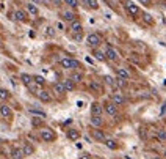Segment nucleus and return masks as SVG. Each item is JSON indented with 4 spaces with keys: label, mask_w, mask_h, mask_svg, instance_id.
<instances>
[{
    "label": "nucleus",
    "mask_w": 166,
    "mask_h": 159,
    "mask_svg": "<svg viewBox=\"0 0 166 159\" xmlns=\"http://www.w3.org/2000/svg\"><path fill=\"white\" fill-rule=\"evenodd\" d=\"M39 135L44 142H55L57 140V134H55V131L50 128H42L39 131Z\"/></svg>",
    "instance_id": "nucleus-1"
},
{
    "label": "nucleus",
    "mask_w": 166,
    "mask_h": 159,
    "mask_svg": "<svg viewBox=\"0 0 166 159\" xmlns=\"http://www.w3.org/2000/svg\"><path fill=\"white\" fill-rule=\"evenodd\" d=\"M100 43H102V38L99 36L97 33H90L86 36V44L90 47H97Z\"/></svg>",
    "instance_id": "nucleus-2"
},
{
    "label": "nucleus",
    "mask_w": 166,
    "mask_h": 159,
    "mask_svg": "<svg viewBox=\"0 0 166 159\" xmlns=\"http://www.w3.org/2000/svg\"><path fill=\"white\" fill-rule=\"evenodd\" d=\"M105 57H107L108 60H111V62H118V60H119V52L116 51L114 47L108 46L107 51H105Z\"/></svg>",
    "instance_id": "nucleus-3"
},
{
    "label": "nucleus",
    "mask_w": 166,
    "mask_h": 159,
    "mask_svg": "<svg viewBox=\"0 0 166 159\" xmlns=\"http://www.w3.org/2000/svg\"><path fill=\"white\" fill-rule=\"evenodd\" d=\"M103 110L107 112L110 117H116V115H118V106H116L114 102H107V104H103Z\"/></svg>",
    "instance_id": "nucleus-4"
},
{
    "label": "nucleus",
    "mask_w": 166,
    "mask_h": 159,
    "mask_svg": "<svg viewBox=\"0 0 166 159\" xmlns=\"http://www.w3.org/2000/svg\"><path fill=\"white\" fill-rule=\"evenodd\" d=\"M125 10L127 13L130 16H138L140 14V8H138V5H135L133 2H125Z\"/></svg>",
    "instance_id": "nucleus-5"
},
{
    "label": "nucleus",
    "mask_w": 166,
    "mask_h": 159,
    "mask_svg": "<svg viewBox=\"0 0 166 159\" xmlns=\"http://www.w3.org/2000/svg\"><path fill=\"white\" fill-rule=\"evenodd\" d=\"M103 112V106L100 102H92L91 104V115L92 117H100Z\"/></svg>",
    "instance_id": "nucleus-6"
},
{
    "label": "nucleus",
    "mask_w": 166,
    "mask_h": 159,
    "mask_svg": "<svg viewBox=\"0 0 166 159\" xmlns=\"http://www.w3.org/2000/svg\"><path fill=\"white\" fill-rule=\"evenodd\" d=\"M0 115L7 120H11L13 118V110H11V107L7 106V104H2V106H0Z\"/></svg>",
    "instance_id": "nucleus-7"
},
{
    "label": "nucleus",
    "mask_w": 166,
    "mask_h": 159,
    "mask_svg": "<svg viewBox=\"0 0 166 159\" xmlns=\"http://www.w3.org/2000/svg\"><path fill=\"white\" fill-rule=\"evenodd\" d=\"M91 134L94 137V140H99V142H105V140H107V135H105V132H103V131H100L99 128H96L94 131H91Z\"/></svg>",
    "instance_id": "nucleus-8"
},
{
    "label": "nucleus",
    "mask_w": 166,
    "mask_h": 159,
    "mask_svg": "<svg viewBox=\"0 0 166 159\" xmlns=\"http://www.w3.org/2000/svg\"><path fill=\"white\" fill-rule=\"evenodd\" d=\"M38 98H39V101L41 102H50L52 101V96H50V93L46 91V90H41V91H38L36 93Z\"/></svg>",
    "instance_id": "nucleus-9"
},
{
    "label": "nucleus",
    "mask_w": 166,
    "mask_h": 159,
    "mask_svg": "<svg viewBox=\"0 0 166 159\" xmlns=\"http://www.w3.org/2000/svg\"><path fill=\"white\" fill-rule=\"evenodd\" d=\"M116 74H118L119 79H124V80H129L130 79V73L125 68H116Z\"/></svg>",
    "instance_id": "nucleus-10"
},
{
    "label": "nucleus",
    "mask_w": 166,
    "mask_h": 159,
    "mask_svg": "<svg viewBox=\"0 0 166 159\" xmlns=\"http://www.w3.org/2000/svg\"><path fill=\"white\" fill-rule=\"evenodd\" d=\"M111 102H114L116 106H122V104H125V98L121 93H114L111 96Z\"/></svg>",
    "instance_id": "nucleus-11"
},
{
    "label": "nucleus",
    "mask_w": 166,
    "mask_h": 159,
    "mask_svg": "<svg viewBox=\"0 0 166 159\" xmlns=\"http://www.w3.org/2000/svg\"><path fill=\"white\" fill-rule=\"evenodd\" d=\"M53 93H57V95H64L66 93V88H64V84L63 82H57V84H53Z\"/></svg>",
    "instance_id": "nucleus-12"
},
{
    "label": "nucleus",
    "mask_w": 166,
    "mask_h": 159,
    "mask_svg": "<svg viewBox=\"0 0 166 159\" xmlns=\"http://www.w3.org/2000/svg\"><path fill=\"white\" fill-rule=\"evenodd\" d=\"M11 158L13 159H24L25 155H24V151H22V148H13V150H11Z\"/></svg>",
    "instance_id": "nucleus-13"
},
{
    "label": "nucleus",
    "mask_w": 166,
    "mask_h": 159,
    "mask_svg": "<svg viewBox=\"0 0 166 159\" xmlns=\"http://www.w3.org/2000/svg\"><path fill=\"white\" fill-rule=\"evenodd\" d=\"M14 19L19 21V22H25L27 21V13L22 11V10H17V11H14Z\"/></svg>",
    "instance_id": "nucleus-14"
},
{
    "label": "nucleus",
    "mask_w": 166,
    "mask_h": 159,
    "mask_svg": "<svg viewBox=\"0 0 166 159\" xmlns=\"http://www.w3.org/2000/svg\"><path fill=\"white\" fill-rule=\"evenodd\" d=\"M28 110H30V113H31V115H35V117H39V118H46V117H47V113L44 112V110H41V109H35V107H30Z\"/></svg>",
    "instance_id": "nucleus-15"
},
{
    "label": "nucleus",
    "mask_w": 166,
    "mask_h": 159,
    "mask_svg": "<svg viewBox=\"0 0 166 159\" xmlns=\"http://www.w3.org/2000/svg\"><path fill=\"white\" fill-rule=\"evenodd\" d=\"M22 151H24L25 156H31L33 153H35V146H33L31 144H24V146H22Z\"/></svg>",
    "instance_id": "nucleus-16"
},
{
    "label": "nucleus",
    "mask_w": 166,
    "mask_h": 159,
    "mask_svg": "<svg viewBox=\"0 0 166 159\" xmlns=\"http://www.w3.org/2000/svg\"><path fill=\"white\" fill-rule=\"evenodd\" d=\"M63 84H64V88H66V91H74L75 90V82L72 80V79H66L64 82H63Z\"/></svg>",
    "instance_id": "nucleus-17"
},
{
    "label": "nucleus",
    "mask_w": 166,
    "mask_h": 159,
    "mask_svg": "<svg viewBox=\"0 0 166 159\" xmlns=\"http://www.w3.org/2000/svg\"><path fill=\"white\" fill-rule=\"evenodd\" d=\"M71 30H72L74 33H82V32H83V25L79 22V21H74V22L71 24Z\"/></svg>",
    "instance_id": "nucleus-18"
},
{
    "label": "nucleus",
    "mask_w": 166,
    "mask_h": 159,
    "mask_svg": "<svg viewBox=\"0 0 166 159\" xmlns=\"http://www.w3.org/2000/svg\"><path fill=\"white\" fill-rule=\"evenodd\" d=\"M63 18L69 22H74V21H77V14L74 11H63Z\"/></svg>",
    "instance_id": "nucleus-19"
},
{
    "label": "nucleus",
    "mask_w": 166,
    "mask_h": 159,
    "mask_svg": "<svg viewBox=\"0 0 166 159\" xmlns=\"http://www.w3.org/2000/svg\"><path fill=\"white\" fill-rule=\"evenodd\" d=\"M27 11H28L30 14H33V16H38V13H39V10H38V7L35 3H27Z\"/></svg>",
    "instance_id": "nucleus-20"
},
{
    "label": "nucleus",
    "mask_w": 166,
    "mask_h": 159,
    "mask_svg": "<svg viewBox=\"0 0 166 159\" xmlns=\"http://www.w3.org/2000/svg\"><path fill=\"white\" fill-rule=\"evenodd\" d=\"M90 88H91V90H92L94 93H102V85L99 84L97 80H92V82H91Z\"/></svg>",
    "instance_id": "nucleus-21"
},
{
    "label": "nucleus",
    "mask_w": 166,
    "mask_h": 159,
    "mask_svg": "<svg viewBox=\"0 0 166 159\" xmlns=\"http://www.w3.org/2000/svg\"><path fill=\"white\" fill-rule=\"evenodd\" d=\"M20 80H22V84H24V85L28 87L31 82H33V76H30V74H22L20 76Z\"/></svg>",
    "instance_id": "nucleus-22"
},
{
    "label": "nucleus",
    "mask_w": 166,
    "mask_h": 159,
    "mask_svg": "<svg viewBox=\"0 0 166 159\" xmlns=\"http://www.w3.org/2000/svg\"><path fill=\"white\" fill-rule=\"evenodd\" d=\"M91 124L94 126V128H100V126L103 124V120L100 117H92L91 118Z\"/></svg>",
    "instance_id": "nucleus-23"
},
{
    "label": "nucleus",
    "mask_w": 166,
    "mask_h": 159,
    "mask_svg": "<svg viewBox=\"0 0 166 159\" xmlns=\"http://www.w3.org/2000/svg\"><path fill=\"white\" fill-rule=\"evenodd\" d=\"M85 5L91 10H97L99 8V2L97 0H85Z\"/></svg>",
    "instance_id": "nucleus-24"
},
{
    "label": "nucleus",
    "mask_w": 166,
    "mask_h": 159,
    "mask_svg": "<svg viewBox=\"0 0 166 159\" xmlns=\"http://www.w3.org/2000/svg\"><path fill=\"white\" fill-rule=\"evenodd\" d=\"M71 63H72L71 58H61L60 60V65H61V68H64V69H71Z\"/></svg>",
    "instance_id": "nucleus-25"
},
{
    "label": "nucleus",
    "mask_w": 166,
    "mask_h": 159,
    "mask_svg": "<svg viewBox=\"0 0 166 159\" xmlns=\"http://www.w3.org/2000/svg\"><path fill=\"white\" fill-rule=\"evenodd\" d=\"M105 145H107L110 150H116V148H118V142H116L114 139H107L105 140Z\"/></svg>",
    "instance_id": "nucleus-26"
},
{
    "label": "nucleus",
    "mask_w": 166,
    "mask_h": 159,
    "mask_svg": "<svg viewBox=\"0 0 166 159\" xmlns=\"http://www.w3.org/2000/svg\"><path fill=\"white\" fill-rule=\"evenodd\" d=\"M33 80H35V84L39 85V87H44V85H46V79H44L42 76H33Z\"/></svg>",
    "instance_id": "nucleus-27"
},
{
    "label": "nucleus",
    "mask_w": 166,
    "mask_h": 159,
    "mask_svg": "<svg viewBox=\"0 0 166 159\" xmlns=\"http://www.w3.org/2000/svg\"><path fill=\"white\" fill-rule=\"evenodd\" d=\"M9 98H11V95H9L8 90L0 88V99H2V101H7V99H9Z\"/></svg>",
    "instance_id": "nucleus-28"
},
{
    "label": "nucleus",
    "mask_w": 166,
    "mask_h": 159,
    "mask_svg": "<svg viewBox=\"0 0 166 159\" xmlns=\"http://www.w3.org/2000/svg\"><path fill=\"white\" fill-rule=\"evenodd\" d=\"M68 137L71 140H77L80 137V134H79V131H75V129H71V131H68Z\"/></svg>",
    "instance_id": "nucleus-29"
},
{
    "label": "nucleus",
    "mask_w": 166,
    "mask_h": 159,
    "mask_svg": "<svg viewBox=\"0 0 166 159\" xmlns=\"http://www.w3.org/2000/svg\"><path fill=\"white\" fill-rule=\"evenodd\" d=\"M71 79H72L74 82H82V80H83V74L79 73V71H74L72 76H71Z\"/></svg>",
    "instance_id": "nucleus-30"
},
{
    "label": "nucleus",
    "mask_w": 166,
    "mask_h": 159,
    "mask_svg": "<svg viewBox=\"0 0 166 159\" xmlns=\"http://www.w3.org/2000/svg\"><path fill=\"white\" fill-rule=\"evenodd\" d=\"M157 139L162 140V142H166V131L165 129H158L157 131Z\"/></svg>",
    "instance_id": "nucleus-31"
},
{
    "label": "nucleus",
    "mask_w": 166,
    "mask_h": 159,
    "mask_svg": "<svg viewBox=\"0 0 166 159\" xmlns=\"http://www.w3.org/2000/svg\"><path fill=\"white\" fill-rule=\"evenodd\" d=\"M94 57H96L99 62H105V60H107V57H105V54L103 52H100V51H96L94 52Z\"/></svg>",
    "instance_id": "nucleus-32"
},
{
    "label": "nucleus",
    "mask_w": 166,
    "mask_h": 159,
    "mask_svg": "<svg viewBox=\"0 0 166 159\" xmlns=\"http://www.w3.org/2000/svg\"><path fill=\"white\" fill-rule=\"evenodd\" d=\"M64 3H66V5H69L71 8L79 7V2H77V0H64Z\"/></svg>",
    "instance_id": "nucleus-33"
},
{
    "label": "nucleus",
    "mask_w": 166,
    "mask_h": 159,
    "mask_svg": "<svg viewBox=\"0 0 166 159\" xmlns=\"http://www.w3.org/2000/svg\"><path fill=\"white\" fill-rule=\"evenodd\" d=\"M105 82H107L108 85H111V87H116V80L113 77H110V76H105Z\"/></svg>",
    "instance_id": "nucleus-34"
},
{
    "label": "nucleus",
    "mask_w": 166,
    "mask_h": 159,
    "mask_svg": "<svg viewBox=\"0 0 166 159\" xmlns=\"http://www.w3.org/2000/svg\"><path fill=\"white\" fill-rule=\"evenodd\" d=\"M71 69H74V71L80 69V62H77V60H72V63H71Z\"/></svg>",
    "instance_id": "nucleus-35"
},
{
    "label": "nucleus",
    "mask_w": 166,
    "mask_h": 159,
    "mask_svg": "<svg viewBox=\"0 0 166 159\" xmlns=\"http://www.w3.org/2000/svg\"><path fill=\"white\" fill-rule=\"evenodd\" d=\"M46 35H47V36H55V32H53V29H52V27H49V29H47Z\"/></svg>",
    "instance_id": "nucleus-36"
},
{
    "label": "nucleus",
    "mask_w": 166,
    "mask_h": 159,
    "mask_svg": "<svg viewBox=\"0 0 166 159\" xmlns=\"http://www.w3.org/2000/svg\"><path fill=\"white\" fill-rule=\"evenodd\" d=\"M82 38H83L82 33H75V35H74V40H75V41H82Z\"/></svg>",
    "instance_id": "nucleus-37"
},
{
    "label": "nucleus",
    "mask_w": 166,
    "mask_h": 159,
    "mask_svg": "<svg viewBox=\"0 0 166 159\" xmlns=\"http://www.w3.org/2000/svg\"><path fill=\"white\" fill-rule=\"evenodd\" d=\"M144 21H146V22H149V24H152V18L149 14H144Z\"/></svg>",
    "instance_id": "nucleus-38"
},
{
    "label": "nucleus",
    "mask_w": 166,
    "mask_h": 159,
    "mask_svg": "<svg viewBox=\"0 0 166 159\" xmlns=\"http://www.w3.org/2000/svg\"><path fill=\"white\" fill-rule=\"evenodd\" d=\"M80 159H91V156H90V155H82Z\"/></svg>",
    "instance_id": "nucleus-39"
},
{
    "label": "nucleus",
    "mask_w": 166,
    "mask_h": 159,
    "mask_svg": "<svg viewBox=\"0 0 166 159\" xmlns=\"http://www.w3.org/2000/svg\"><path fill=\"white\" fill-rule=\"evenodd\" d=\"M57 27H58V29H60V30H63V29H64V25H63L61 22H58V24H57Z\"/></svg>",
    "instance_id": "nucleus-40"
},
{
    "label": "nucleus",
    "mask_w": 166,
    "mask_h": 159,
    "mask_svg": "<svg viewBox=\"0 0 166 159\" xmlns=\"http://www.w3.org/2000/svg\"><path fill=\"white\" fill-rule=\"evenodd\" d=\"M33 3H36V5H39V3H42V0H31Z\"/></svg>",
    "instance_id": "nucleus-41"
},
{
    "label": "nucleus",
    "mask_w": 166,
    "mask_h": 159,
    "mask_svg": "<svg viewBox=\"0 0 166 159\" xmlns=\"http://www.w3.org/2000/svg\"><path fill=\"white\" fill-rule=\"evenodd\" d=\"M141 2H143V3H146V5H149V3H151V0H141Z\"/></svg>",
    "instance_id": "nucleus-42"
},
{
    "label": "nucleus",
    "mask_w": 166,
    "mask_h": 159,
    "mask_svg": "<svg viewBox=\"0 0 166 159\" xmlns=\"http://www.w3.org/2000/svg\"><path fill=\"white\" fill-rule=\"evenodd\" d=\"M151 159H162V158H151Z\"/></svg>",
    "instance_id": "nucleus-43"
},
{
    "label": "nucleus",
    "mask_w": 166,
    "mask_h": 159,
    "mask_svg": "<svg viewBox=\"0 0 166 159\" xmlns=\"http://www.w3.org/2000/svg\"><path fill=\"white\" fill-rule=\"evenodd\" d=\"M0 47H2V40H0Z\"/></svg>",
    "instance_id": "nucleus-44"
},
{
    "label": "nucleus",
    "mask_w": 166,
    "mask_h": 159,
    "mask_svg": "<svg viewBox=\"0 0 166 159\" xmlns=\"http://www.w3.org/2000/svg\"><path fill=\"white\" fill-rule=\"evenodd\" d=\"M165 158H166V150H165Z\"/></svg>",
    "instance_id": "nucleus-45"
}]
</instances>
